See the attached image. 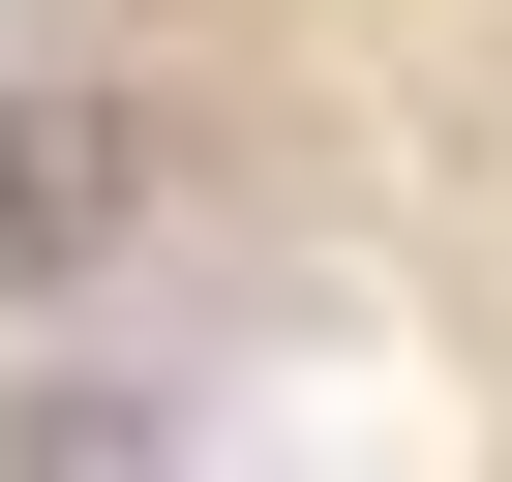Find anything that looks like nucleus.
<instances>
[{
  "mask_svg": "<svg viewBox=\"0 0 512 482\" xmlns=\"http://www.w3.org/2000/svg\"><path fill=\"white\" fill-rule=\"evenodd\" d=\"M151 241V91H0V272H121Z\"/></svg>",
  "mask_w": 512,
  "mask_h": 482,
  "instance_id": "f257e3e1",
  "label": "nucleus"
},
{
  "mask_svg": "<svg viewBox=\"0 0 512 482\" xmlns=\"http://www.w3.org/2000/svg\"><path fill=\"white\" fill-rule=\"evenodd\" d=\"M0 482H181V452H151L121 392H31V422H0Z\"/></svg>",
  "mask_w": 512,
  "mask_h": 482,
  "instance_id": "f03ea898",
  "label": "nucleus"
}]
</instances>
